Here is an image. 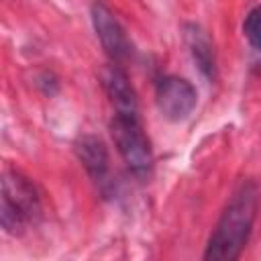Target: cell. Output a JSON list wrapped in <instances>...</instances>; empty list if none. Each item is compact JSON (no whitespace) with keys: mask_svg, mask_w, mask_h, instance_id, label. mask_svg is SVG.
Returning a JSON list of instances; mask_svg holds the SVG:
<instances>
[{"mask_svg":"<svg viewBox=\"0 0 261 261\" xmlns=\"http://www.w3.org/2000/svg\"><path fill=\"white\" fill-rule=\"evenodd\" d=\"M43 216L41 196L35 184L18 169L2 171L0 196V222L8 234H22L33 228Z\"/></svg>","mask_w":261,"mask_h":261,"instance_id":"cell-2","label":"cell"},{"mask_svg":"<svg viewBox=\"0 0 261 261\" xmlns=\"http://www.w3.org/2000/svg\"><path fill=\"white\" fill-rule=\"evenodd\" d=\"M110 133L128 171L139 179H147L153 171V149L149 137L143 130L139 114L114 112Z\"/></svg>","mask_w":261,"mask_h":261,"instance_id":"cell-3","label":"cell"},{"mask_svg":"<svg viewBox=\"0 0 261 261\" xmlns=\"http://www.w3.org/2000/svg\"><path fill=\"white\" fill-rule=\"evenodd\" d=\"M155 102H157L159 112L167 120L179 122V120L188 118L192 114V110L196 108L198 94H196V88L186 77L165 75L157 82Z\"/></svg>","mask_w":261,"mask_h":261,"instance_id":"cell-5","label":"cell"},{"mask_svg":"<svg viewBox=\"0 0 261 261\" xmlns=\"http://www.w3.org/2000/svg\"><path fill=\"white\" fill-rule=\"evenodd\" d=\"M75 155L82 161L88 175L100 188H106V184L110 181V159L104 143L94 135H84L75 143Z\"/></svg>","mask_w":261,"mask_h":261,"instance_id":"cell-7","label":"cell"},{"mask_svg":"<svg viewBox=\"0 0 261 261\" xmlns=\"http://www.w3.org/2000/svg\"><path fill=\"white\" fill-rule=\"evenodd\" d=\"M184 37H186V45H188L198 69L208 80H214L216 77V55H214V45H212L208 33L200 24H186Z\"/></svg>","mask_w":261,"mask_h":261,"instance_id":"cell-8","label":"cell"},{"mask_svg":"<svg viewBox=\"0 0 261 261\" xmlns=\"http://www.w3.org/2000/svg\"><path fill=\"white\" fill-rule=\"evenodd\" d=\"M90 16H92L96 37L100 39L102 49L106 51L110 61L118 63V65L128 61L133 55V45L126 37V31L122 29L118 18L114 16V12L102 0H96L90 8Z\"/></svg>","mask_w":261,"mask_h":261,"instance_id":"cell-4","label":"cell"},{"mask_svg":"<svg viewBox=\"0 0 261 261\" xmlns=\"http://www.w3.org/2000/svg\"><path fill=\"white\" fill-rule=\"evenodd\" d=\"M243 33H245L247 41H249L255 49L261 51V6H255V8L247 14V18H245V22H243Z\"/></svg>","mask_w":261,"mask_h":261,"instance_id":"cell-9","label":"cell"},{"mask_svg":"<svg viewBox=\"0 0 261 261\" xmlns=\"http://www.w3.org/2000/svg\"><path fill=\"white\" fill-rule=\"evenodd\" d=\"M102 86H104L106 96L110 98V102L114 106V112L139 114V104H137L135 88L128 82L126 71L118 63H110L102 71Z\"/></svg>","mask_w":261,"mask_h":261,"instance_id":"cell-6","label":"cell"},{"mask_svg":"<svg viewBox=\"0 0 261 261\" xmlns=\"http://www.w3.org/2000/svg\"><path fill=\"white\" fill-rule=\"evenodd\" d=\"M259 208V186L253 179L241 181L224 206L204 251V259L232 261L243 253Z\"/></svg>","mask_w":261,"mask_h":261,"instance_id":"cell-1","label":"cell"}]
</instances>
